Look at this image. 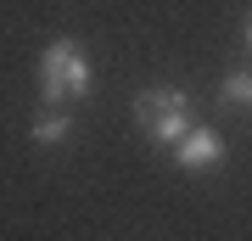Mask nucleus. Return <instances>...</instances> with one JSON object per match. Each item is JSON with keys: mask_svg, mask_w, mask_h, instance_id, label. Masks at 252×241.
<instances>
[{"mask_svg": "<svg viewBox=\"0 0 252 241\" xmlns=\"http://www.w3.org/2000/svg\"><path fill=\"white\" fill-rule=\"evenodd\" d=\"M219 101H224V107H235V112H252V73H224V79H219Z\"/></svg>", "mask_w": 252, "mask_h": 241, "instance_id": "nucleus-5", "label": "nucleus"}, {"mask_svg": "<svg viewBox=\"0 0 252 241\" xmlns=\"http://www.w3.org/2000/svg\"><path fill=\"white\" fill-rule=\"evenodd\" d=\"M95 73H90V56H84L79 39H51L45 56H39V96H45V107H67V101L90 96Z\"/></svg>", "mask_w": 252, "mask_h": 241, "instance_id": "nucleus-1", "label": "nucleus"}, {"mask_svg": "<svg viewBox=\"0 0 252 241\" xmlns=\"http://www.w3.org/2000/svg\"><path fill=\"white\" fill-rule=\"evenodd\" d=\"M247 51H252V17H247Z\"/></svg>", "mask_w": 252, "mask_h": 241, "instance_id": "nucleus-6", "label": "nucleus"}, {"mask_svg": "<svg viewBox=\"0 0 252 241\" xmlns=\"http://www.w3.org/2000/svg\"><path fill=\"white\" fill-rule=\"evenodd\" d=\"M28 135H34V146H62L67 135H73V118H67L62 107H45L34 124H28Z\"/></svg>", "mask_w": 252, "mask_h": 241, "instance_id": "nucleus-4", "label": "nucleus"}, {"mask_svg": "<svg viewBox=\"0 0 252 241\" xmlns=\"http://www.w3.org/2000/svg\"><path fill=\"white\" fill-rule=\"evenodd\" d=\"M174 163H180L185 174H207V169H219V163H224V140H219L207 124H196L180 146H174Z\"/></svg>", "mask_w": 252, "mask_h": 241, "instance_id": "nucleus-3", "label": "nucleus"}, {"mask_svg": "<svg viewBox=\"0 0 252 241\" xmlns=\"http://www.w3.org/2000/svg\"><path fill=\"white\" fill-rule=\"evenodd\" d=\"M135 124H140L146 140L180 146L185 135L196 129V112H190V96H185V90L162 84V90H140V96H135Z\"/></svg>", "mask_w": 252, "mask_h": 241, "instance_id": "nucleus-2", "label": "nucleus"}]
</instances>
